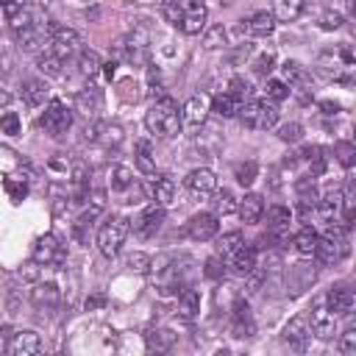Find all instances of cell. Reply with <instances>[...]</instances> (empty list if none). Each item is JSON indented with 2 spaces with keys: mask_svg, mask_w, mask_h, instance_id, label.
Returning <instances> with one entry per match:
<instances>
[{
  "mask_svg": "<svg viewBox=\"0 0 356 356\" xmlns=\"http://www.w3.org/2000/svg\"><path fill=\"white\" fill-rule=\"evenodd\" d=\"M103 303H106V300H103L100 295H95V298H89V300H86V309H97V306H103Z\"/></svg>",
  "mask_w": 356,
  "mask_h": 356,
  "instance_id": "11a10c76",
  "label": "cell"
},
{
  "mask_svg": "<svg viewBox=\"0 0 356 356\" xmlns=\"http://www.w3.org/2000/svg\"><path fill=\"white\" fill-rule=\"evenodd\" d=\"M128 267H131V270H136V273H147V270H150V259H147L145 253H139V250H136V253H131V256H128Z\"/></svg>",
  "mask_w": 356,
  "mask_h": 356,
  "instance_id": "681fc988",
  "label": "cell"
},
{
  "mask_svg": "<svg viewBox=\"0 0 356 356\" xmlns=\"http://www.w3.org/2000/svg\"><path fill=\"white\" fill-rule=\"evenodd\" d=\"M334 153L339 156V161H342L345 167H353V156H356V147H353V142H337Z\"/></svg>",
  "mask_w": 356,
  "mask_h": 356,
  "instance_id": "ee69618b",
  "label": "cell"
},
{
  "mask_svg": "<svg viewBox=\"0 0 356 356\" xmlns=\"http://www.w3.org/2000/svg\"><path fill=\"white\" fill-rule=\"evenodd\" d=\"M339 25H342V14L339 11H325L320 17V28H325V31H337Z\"/></svg>",
  "mask_w": 356,
  "mask_h": 356,
  "instance_id": "f907efd6",
  "label": "cell"
},
{
  "mask_svg": "<svg viewBox=\"0 0 356 356\" xmlns=\"http://www.w3.org/2000/svg\"><path fill=\"white\" fill-rule=\"evenodd\" d=\"M256 172H259V164L256 161H245V164H236V181L242 186H250L256 181Z\"/></svg>",
  "mask_w": 356,
  "mask_h": 356,
  "instance_id": "ab89813d",
  "label": "cell"
},
{
  "mask_svg": "<svg viewBox=\"0 0 356 356\" xmlns=\"http://www.w3.org/2000/svg\"><path fill=\"white\" fill-rule=\"evenodd\" d=\"M125 236H128V220L125 217L106 220L100 225V231H97V248H100V253L103 256H117L120 248H122V242H125Z\"/></svg>",
  "mask_w": 356,
  "mask_h": 356,
  "instance_id": "277c9868",
  "label": "cell"
},
{
  "mask_svg": "<svg viewBox=\"0 0 356 356\" xmlns=\"http://www.w3.org/2000/svg\"><path fill=\"white\" fill-rule=\"evenodd\" d=\"M284 342H286L295 353H306V348H309V342H312V328H309V320H306L303 314H298V317H292V320L286 323V328H284Z\"/></svg>",
  "mask_w": 356,
  "mask_h": 356,
  "instance_id": "52a82bcc",
  "label": "cell"
},
{
  "mask_svg": "<svg viewBox=\"0 0 356 356\" xmlns=\"http://www.w3.org/2000/svg\"><path fill=\"white\" fill-rule=\"evenodd\" d=\"M281 72H284V83H300L303 81V67L298 61H284Z\"/></svg>",
  "mask_w": 356,
  "mask_h": 356,
  "instance_id": "b9f144b4",
  "label": "cell"
},
{
  "mask_svg": "<svg viewBox=\"0 0 356 356\" xmlns=\"http://www.w3.org/2000/svg\"><path fill=\"white\" fill-rule=\"evenodd\" d=\"M267 97H270V100H275V103H278V100H286V97H289L286 83H284V81H275V78H273V81H267Z\"/></svg>",
  "mask_w": 356,
  "mask_h": 356,
  "instance_id": "7bdbcfd3",
  "label": "cell"
},
{
  "mask_svg": "<svg viewBox=\"0 0 356 356\" xmlns=\"http://www.w3.org/2000/svg\"><path fill=\"white\" fill-rule=\"evenodd\" d=\"M131 184H134V175H131L128 167H114L111 170V189L114 192H125V189H131Z\"/></svg>",
  "mask_w": 356,
  "mask_h": 356,
  "instance_id": "f35d334b",
  "label": "cell"
},
{
  "mask_svg": "<svg viewBox=\"0 0 356 356\" xmlns=\"http://www.w3.org/2000/svg\"><path fill=\"white\" fill-rule=\"evenodd\" d=\"M356 348V328H348L342 337H339V353L342 356H350Z\"/></svg>",
  "mask_w": 356,
  "mask_h": 356,
  "instance_id": "c3c4849f",
  "label": "cell"
},
{
  "mask_svg": "<svg viewBox=\"0 0 356 356\" xmlns=\"http://www.w3.org/2000/svg\"><path fill=\"white\" fill-rule=\"evenodd\" d=\"M186 189H189L192 195H197V197H206V195H211V192L217 189V178H214V172L206 170V167L192 170V172L186 175Z\"/></svg>",
  "mask_w": 356,
  "mask_h": 356,
  "instance_id": "5bb4252c",
  "label": "cell"
},
{
  "mask_svg": "<svg viewBox=\"0 0 356 356\" xmlns=\"http://www.w3.org/2000/svg\"><path fill=\"white\" fill-rule=\"evenodd\" d=\"M31 298H33V303L39 309H56L61 295H58V286L56 284H36L31 289Z\"/></svg>",
  "mask_w": 356,
  "mask_h": 356,
  "instance_id": "7402d4cb",
  "label": "cell"
},
{
  "mask_svg": "<svg viewBox=\"0 0 356 356\" xmlns=\"http://www.w3.org/2000/svg\"><path fill=\"white\" fill-rule=\"evenodd\" d=\"M303 11V3L300 0H292V3H286V0H281L278 6H275V11H273V17L275 19H284V22H292L298 14Z\"/></svg>",
  "mask_w": 356,
  "mask_h": 356,
  "instance_id": "d590c367",
  "label": "cell"
},
{
  "mask_svg": "<svg viewBox=\"0 0 356 356\" xmlns=\"http://www.w3.org/2000/svg\"><path fill=\"white\" fill-rule=\"evenodd\" d=\"M214 209L222 211V214L236 211V197H234V192H231V189H220V192H217V200H214Z\"/></svg>",
  "mask_w": 356,
  "mask_h": 356,
  "instance_id": "60d3db41",
  "label": "cell"
},
{
  "mask_svg": "<svg viewBox=\"0 0 356 356\" xmlns=\"http://www.w3.org/2000/svg\"><path fill=\"white\" fill-rule=\"evenodd\" d=\"M161 222H164V209L153 203V206H147V209L134 220V231H136L142 239H150V236L159 234Z\"/></svg>",
  "mask_w": 356,
  "mask_h": 356,
  "instance_id": "8fae6325",
  "label": "cell"
},
{
  "mask_svg": "<svg viewBox=\"0 0 356 356\" xmlns=\"http://www.w3.org/2000/svg\"><path fill=\"white\" fill-rule=\"evenodd\" d=\"M289 209L286 206H270L267 209V231H278V228H289Z\"/></svg>",
  "mask_w": 356,
  "mask_h": 356,
  "instance_id": "836d02e7",
  "label": "cell"
},
{
  "mask_svg": "<svg viewBox=\"0 0 356 356\" xmlns=\"http://www.w3.org/2000/svg\"><path fill=\"white\" fill-rule=\"evenodd\" d=\"M39 125H42L44 134L61 136V134H67V128L72 125V111H70L61 100H53V103H47L44 114L39 117Z\"/></svg>",
  "mask_w": 356,
  "mask_h": 356,
  "instance_id": "5b68a950",
  "label": "cell"
},
{
  "mask_svg": "<svg viewBox=\"0 0 356 356\" xmlns=\"http://www.w3.org/2000/svg\"><path fill=\"white\" fill-rule=\"evenodd\" d=\"M214 356H231V353H228V350H225V348H222V350H217V353H214Z\"/></svg>",
  "mask_w": 356,
  "mask_h": 356,
  "instance_id": "6f0895ef",
  "label": "cell"
},
{
  "mask_svg": "<svg viewBox=\"0 0 356 356\" xmlns=\"http://www.w3.org/2000/svg\"><path fill=\"white\" fill-rule=\"evenodd\" d=\"M320 108H325V114H334L337 111V103H328L325 100V103H320Z\"/></svg>",
  "mask_w": 356,
  "mask_h": 356,
  "instance_id": "9f6ffc18",
  "label": "cell"
},
{
  "mask_svg": "<svg viewBox=\"0 0 356 356\" xmlns=\"http://www.w3.org/2000/svg\"><path fill=\"white\" fill-rule=\"evenodd\" d=\"M273 64H275V56H273V53H261V56L256 58V64H253V67H256V72H259V75H267V72L273 70Z\"/></svg>",
  "mask_w": 356,
  "mask_h": 356,
  "instance_id": "816d5d0a",
  "label": "cell"
},
{
  "mask_svg": "<svg viewBox=\"0 0 356 356\" xmlns=\"http://www.w3.org/2000/svg\"><path fill=\"white\" fill-rule=\"evenodd\" d=\"M145 125H147V131L156 134V136H172V134H178V128H181V108H178V103H175L172 97H167V95L159 97V100L147 108Z\"/></svg>",
  "mask_w": 356,
  "mask_h": 356,
  "instance_id": "6da1fadb",
  "label": "cell"
},
{
  "mask_svg": "<svg viewBox=\"0 0 356 356\" xmlns=\"http://www.w3.org/2000/svg\"><path fill=\"white\" fill-rule=\"evenodd\" d=\"M300 134H303V128H300L298 122H286V125L278 128V139H281V142H298Z\"/></svg>",
  "mask_w": 356,
  "mask_h": 356,
  "instance_id": "7dc6e473",
  "label": "cell"
},
{
  "mask_svg": "<svg viewBox=\"0 0 356 356\" xmlns=\"http://www.w3.org/2000/svg\"><path fill=\"white\" fill-rule=\"evenodd\" d=\"M178 6H181V17H178V25H175V28H181V31L189 33V36L200 33L203 25H206V6L197 3V0H184V3H178Z\"/></svg>",
  "mask_w": 356,
  "mask_h": 356,
  "instance_id": "8992f818",
  "label": "cell"
},
{
  "mask_svg": "<svg viewBox=\"0 0 356 356\" xmlns=\"http://www.w3.org/2000/svg\"><path fill=\"white\" fill-rule=\"evenodd\" d=\"M33 261H36V264H44V267L61 264V261H64V245H61L53 234L39 236L36 245H33Z\"/></svg>",
  "mask_w": 356,
  "mask_h": 356,
  "instance_id": "9c48e42d",
  "label": "cell"
},
{
  "mask_svg": "<svg viewBox=\"0 0 356 356\" xmlns=\"http://www.w3.org/2000/svg\"><path fill=\"white\" fill-rule=\"evenodd\" d=\"M206 114H209V100H206L203 95H195V97H189V103L184 106V111H181V122L197 128V125H203Z\"/></svg>",
  "mask_w": 356,
  "mask_h": 356,
  "instance_id": "ac0fdd59",
  "label": "cell"
},
{
  "mask_svg": "<svg viewBox=\"0 0 356 356\" xmlns=\"http://www.w3.org/2000/svg\"><path fill=\"white\" fill-rule=\"evenodd\" d=\"M0 134H8V136H19L22 134V120L17 111H3L0 114Z\"/></svg>",
  "mask_w": 356,
  "mask_h": 356,
  "instance_id": "8d00e7d4",
  "label": "cell"
},
{
  "mask_svg": "<svg viewBox=\"0 0 356 356\" xmlns=\"http://www.w3.org/2000/svg\"><path fill=\"white\" fill-rule=\"evenodd\" d=\"M320 339H331L337 334V314L325 306V300H314L312 306V325H309Z\"/></svg>",
  "mask_w": 356,
  "mask_h": 356,
  "instance_id": "30bf717a",
  "label": "cell"
},
{
  "mask_svg": "<svg viewBox=\"0 0 356 356\" xmlns=\"http://www.w3.org/2000/svg\"><path fill=\"white\" fill-rule=\"evenodd\" d=\"M3 189L8 192V197H11L14 203H19V200L28 195V181L19 178V175H8V178L3 181Z\"/></svg>",
  "mask_w": 356,
  "mask_h": 356,
  "instance_id": "e575fe53",
  "label": "cell"
},
{
  "mask_svg": "<svg viewBox=\"0 0 356 356\" xmlns=\"http://www.w3.org/2000/svg\"><path fill=\"white\" fill-rule=\"evenodd\" d=\"M150 192H153L156 206H161V209H164V206H170V203H172V197H175V184H172V178L159 175V178H153Z\"/></svg>",
  "mask_w": 356,
  "mask_h": 356,
  "instance_id": "603a6c76",
  "label": "cell"
},
{
  "mask_svg": "<svg viewBox=\"0 0 356 356\" xmlns=\"http://www.w3.org/2000/svg\"><path fill=\"white\" fill-rule=\"evenodd\" d=\"M275 31V17L273 11H256L250 19H248V33L253 36H270Z\"/></svg>",
  "mask_w": 356,
  "mask_h": 356,
  "instance_id": "cb8c5ba5",
  "label": "cell"
},
{
  "mask_svg": "<svg viewBox=\"0 0 356 356\" xmlns=\"http://www.w3.org/2000/svg\"><path fill=\"white\" fill-rule=\"evenodd\" d=\"M50 97V86L42 78H25L22 81V100L28 106H42Z\"/></svg>",
  "mask_w": 356,
  "mask_h": 356,
  "instance_id": "d6986e66",
  "label": "cell"
},
{
  "mask_svg": "<svg viewBox=\"0 0 356 356\" xmlns=\"http://www.w3.org/2000/svg\"><path fill=\"white\" fill-rule=\"evenodd\" d=\"M222 42H225V28H222V25L209 28L206 36H203V44H206V47H220Z\"/></svg>",
  "mask_w": 356,
  "mask_h": 356,
  "instance_id": "f6af8a7d",
  "label": "cell"
},
{
  "mask_svg": "<svg viewBox=\"0 0 356 356\" xmlns=\"http://www.w3.org/2000/svg\"><path fill=\"white\" fill-rule=\"evenodd\" d=\"M239 120L250 131H270L278 122V108L267 100H250L239 106Z\"/></svg>",
  "mask_w": 356,
  "mask_h": 356,
  "instance_id": "3957f363",
  "label": "cell"
},
{
  "mask_svg": "<svg viewBox=\"0 0 356 356\" xmlns=\"http://www.w3.org/2000/svg\"><path fill=\"white\" fill-rule=\"evenodd\" d=\"M348 253V239H345V228L339 225H328L320 236H317V248H314V256L323 261V264H337L342 261Z\"/></svg>",
  "mask_w": 356,
  "mask_h": 356,
  "instance_id": "7a4b0ae2",
  "label": "cell"
},
{
  "mask_svg": "<svg viewBox=\"0 0 356 356\" xmlns=\"http://www.w3.org/2000/svg\"><path fill=\"white\" fill-rule=\"evenodd\" d=\"M342 209H345V222H350L353 220V209H356V192L353 189H348L342 195Z\"/></svg>",
  "mask_w": 356,
  "mask_h": 356,
  "instance_id": "f5cc1de1",
  "label": "cell"
},
{
  "mask_svg": "<svg viewBox=\"0 0 356 356\" xmlns=\"http://www.w3.org/2000/svg\"><path fill=\"white\" fill-rule=\"evenodd\" d=\"M136 167H139V172H145V175H153L156 172V159H153V147H150V142L147 139H139L136 142Z\"/></svg>",
  "mask_w": 356,
  "mask_h": 356,
  "instance_id": "484cf974",
  "label": "cell"
},
{
  "mask_svg": "<svg viewBox=\"0 0 356 356\" xmlns=\"http://www.w3.org/2000/svg\"><path fill=\"white\" fill-rule=\"evenodd\" d=\"M75 103H78V111H83V114L89 117V114H95V111L100 108V103H103V95H100V89H95V86H89V89H83V92H78V97H75Z\"/></svg>",
  "mask_w": 356,
  "mask_h": 356,
  "instance_id": "f1b7e54d",
  "label": "cell"
},
{
  "mask_svg": "<svg viewBox=\"0 0 356 356\" xmlns=\"http://www.w3.org/2000/svg\"><path fill=\"white\" fill-rule=\"evenodd\" d=\"M78 44H81L78 31L61 28V25H53V28H50V53L58 56L61 61H64V56H72V53L78 50Z\"/></svg>",
  "mask_w": 356,
  "mask_h": 356,
  "instance_id": "ba28073f",
  "label": "cell"
},
{
  "mask_svg": "<svg viewBox=\"0 0 356 356\" xmlns=\"http://www.w3.org/2000/svg\"><path fill=\"white\" fill-rule=\"evenodd\" d=\"M353 303H356V295H353V289H348V286H334V289H328V295H325V306H328L334 314H350V312H353Z\"/></svg>",
  "mask_w": 356,
  "mask_h": 356,
  "instance_id": "2e32d148",
  "label": "cell"
},
{
  "mask_svg": "<svg viewBox=\"0 0 356 356\" xmlns=\"http://www.w3.org/2000/svg\"><path fill=\"white\" fill-rule=\"evenodd\" d=\"M317 211L323 220H334L342 211V192L331 189L328 195H323V200H317Z\"/></svg>",
  "mask_w": 356,
  "mask_h": 356,
  "instance_id": "4316f807",
  "label": "cell"
},
{
  "mask_svg": "<svg viewBox=\"0 0 356 356\" xmlns=\"http://www.w3.org/2000/svg\"><path fill=\"white\" fill-rule=\"evenodd\" d=\"M206 275H209V278H220V275H222V261H220L217 256H211V259L206 261Z\"/></svg>",
  "mask_w": 356,
  "mask_h": 356,
  "instance_id": "db71d44e",
  "label": "cell"
},
{
  "mask_svg": "<svg viewBox=\"0 0 356 356\" xmlns=\"http://www.w3.org/2000/svg\"><path fill=\"white\" fill-rule=\"evenodd\" d=\"M231 334L234 337H253L256 334V323H253V314H250L245 300H236V306L231 312Z\"/></svg>",
  "mask_w": 356,
  "mask_h": 356,
  "instance_id": "4fadbf2b",
  "label": "cell"
},
{
  "mask_svg": "<svg viewBox=\"0 0 356 356\" xmlns=\"http://www.w3.org/2000/svg\"><path fill=\"white\" fill-rule=\"evenodd\" d=\"M228 267L234 275H250L256 270V248L245 242L234 256H228Z\"/></svg>",
  "mask_w": 356,
  "mask_h": 356,
  "instance_id": "9a60e30c",
  "label": "cell"
},
{
  "mask_svg": "<svg viewBox=\"0 0 356 356\" xmlns=\"http://www.w3.org/2000/svg\"><path fill=\"white\" fill-rule=\"evenodd\" d=\"M36 67H39L44 75H61V58H58V56H53L50 50L39 53V58H36Z\"/></svg>",
  "mask_w": 356,
  "mask_h": 356,
  "instance_id": "74e56055",
  "label": "cell"
},
{
  "mask_svg": "<svg viewBox=\"0 0 356 356\" xmlns=\"http://www.w3.org/2000/svg\"><path fill=\"white\" fill-rule=\"evenodd\" d=\"M42 42H44V28H39L36 22L31 28H25V31H17V44L22 50H39Z\"/></svg>",
  "mask_w": 356,
  "mask_h": 356,
  "instance_id": "d4e9b609",
  "label": "cell"
},
{
  "mask_svg": "<svg viewBox=\"0 0 356 356\" xmlns=\"http://www.w3.org/2000/svg\"><path fill=\"white\" fill-rule=\"evenodd\" d=\"M242 245H245V236H242L239 231H231V234H222V236L217 239V253L228 259V256H234Z\"/></svg>",
  "mask_w": 356,
  "mask_h": 356,
  "instance_id": "d6a6232c",
  "label": "cell"
},
{
  "mask_svg": "<svg viewBox=\"0 0 356 356\" xmlns=\"http://www.w3.org/2000/svg\"><path fill=\"white\" fill-rule=\"evenodd\" d=\"M248 92H250V86H248V81H242V78H234L231 81V89H228V95L242 106L245 103V97H248Z\"/></svg>",
  "mask_w": 356,
  "mask_h": 356,
  "instance_id": "bcb514c9",
  "label": "cell"
},
{
  "mask_svg": "<svg viewBox=\"0 0 356 356\" xmlns=\"http://www.w3.org/2000/svg\"><path fill=\"white\" fill-rule=\"evenodd\" d=\"M145 339H147V348H150L156 356H164V353H170L172 345H175V331H170V328H150V331L145 334Z\"/></svg>",
  "mask_w": 356,
  "mask_h": 356,
  "instance_id": "ffe728a7",
  "label": "cell"
},
{
  "mask_svg": "<svg viewBox=\"0 0 356 356\" xmlns=\"http://www.w3.org/2000/svg\"><path fill=\"white\" fill-rule=\"evenodd\" d=\"M200 312V292L197 289H181L178 295V314L181 317H195Z\"/></svg>",
  "mask_w": 356,
  "mask_h": 356,
  "instance_id": "f546056e",
  "label": "cell"
},
{
  "mask_svg": "<svg viewBox=\"0 0 356 356\" xmlns=\"http://www.w3.org/2000/svg\"><path fill=\"white\" fill-rule=\"evenodd\" d=\"M100 56L95 53V50H81L78 53V72L81 75H86V78H92V75H97L100 72Z\"/></svg>",
  "mask_w": 356,
  "mask_h": 356,
  "instance_id": "4dcf8cb0",
  "label": "cell"
},
{
  "mask_svg": "<svg viewBox=\"0 0 356 356\" xmlns=\"http://www.w3.org/2000/svg\"><path fill=\"white\" fill-rule=\"evenodd\" d=\"M186 231H189V236L197 239V242H206V239L217 236V231H220L217 214H211V211H200V214H195V217L189 220Z\"/></svg>",
  "mask_w": 356,
  "mask_h": 356,
  "instance_id": "7c38bea8",
  "label": "cell"
},
{
  "mask_svg": "<svg viewBox=\"0 0 356 356\" xmlns=\"http://www.w3.org/2000/svg\"><path fill=\"white\" fill-rule=\"evenodd\" d=\"M292 245L300 256H314V248H317V231L314 228H300L295 236H292Z\"/></svg>",
  "mask_w": 356,
  "mask_h": 356,
  "instance_id": "83f0119b",
  "label": "cell"
},
{
  "mask_svg": "<svg viewBox=\"0 0 356 356\" xmlns=\"http://www.w3.org/2000/svg\"><path fill=\"white\" fill-rule=\"evenodd\" d=\"M236 211H239V217H242L245 225L259 222L261 214H264V200H261V195H245V200L236 206Z\"/></svg>",
  "mask_w": 356,
  "mask_h": 356,
  "instance_id": "44dd1931",
  "label": "cell"
},
{
  "mask_svg": "<svg viewBox=\"0 0 356 356\" xmlns=\"http://www.w3.org/2000/svg\"><path fill=\"white\" fill-rule=\"evenodd\" d=\"M42 339L36 331H19L11 339V356H39Z\"/></svg>",
  "mask_w": 356,
  "mask_h": 356,
  "instance_id": "e0dca14e",
  "label": "cell"
},
{
  "mask_svg": "<svg viewBox=\"0 0 356 356\" xmlns=\"http://www.w3.org/2000/svg\"><path fill=\"white\" fill-rule=\"evenodd\" d=\"M211 111H214L217 117H234V114L239 111V103H236L228 92H220V95H214V100H211Z\"/></svg>",
  "mask_w": 356,
  "mask_h": 356,
  "instance_id": "1f68e13d",
  "label": "cell"
}]
</instances>
